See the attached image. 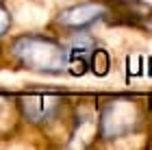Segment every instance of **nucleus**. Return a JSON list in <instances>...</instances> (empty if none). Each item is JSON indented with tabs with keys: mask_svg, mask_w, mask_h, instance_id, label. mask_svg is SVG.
<instances>
[{
	"mask_svg": "<svg viewBox=\"0 0 152 150\" xmlns=\"http://www.w3.org/2000/svg\"><path fill=\"white\" fill-rule=\"evenodd\" d=\"M61 107V98L59 96H44V94H37V96H24L20 98V109H22L24 118H28L31 122H46L54 118L59 113Z\"/></svg>",
	"mask_w": 152,
	"mask_h": 150,
	"instance_id": "nucleus-5",
	"label": "nucleus"
},
{
	"mask_svg": "<svg viewBox=\"0 0 152 150\" xmlns=\"http://www.w3.org/2000/svg\"><path fill=\"white\" fill-rule=\"evenodd\" d=\"M11 13L7 11V7H2L0 4V37H4L7 35V31L11 29Z\"/></svg>",
	"mask_w": 152,
	"mask_h": 150,
	"instance_id": "nucleus-7",
	"label": "nucleus"
},
{
	"mask_svg": "<svg viewBox=\"0 0 152 150\" xmlns=\"http://www.w3.org/2000/svg\"><path fill=\"white\" fill-rule=\"evenodd\" d=\"M107 4L109 15H117L120 22L152 31V4L141 2V0H109Z\"/></svg>",
	"mask_w": 152,
	"mask_h": 150,
	"instance_id": "nucleus-4",
	"label": "nucleus"
},
{
	"mask_svg": "<svg viewBox=\"0 0 152 150\" xmlns=\"http://www.w3.org/2000/svg\"><path fill=\"white\" fill-rule=\"evenodd\" d=\"M109 15V4L104 0H89V2H80V4H72L63 9L57 15V24L63 29H87V26L96 24L98 20H107Z\"/></svg>",
	"mask_w": 152,
	"mask_h": 150,
	"instance_id": "nucleus-3",
	"label": "nucleus"
},
{
	"mask_svg": "<svg viewBox=\"0 0 152 150\" xmlns=\"http://www.w3.org/2000/svg\"><path fill=\"white\" fill-rule=\"evenodd\" d=\"M13 57L33 72L59 74L67 65V48L46 35H22L13 42Z\"/></svg>",
	"mask_w": 152,
	"mask_h": 150,
	"instance_id": "nucleus-1",
	"label": "nucleus"
},
{
	"mask_svg": "<svg viewBox=\"0 0 152 150\" xmlns=\"http://www.w3.org/2000/svg\"><path fill=\"white\" fill-rule=\"evenodd\" d=\"M89 67H91L96 74H100V76H104L109 72V57L102 48H94L91 57H89Z\"/></svg>",
	"mask_w": 152,
	"mask_h": 150,
	"instance_id": "nucleus-6",
	"label": "nucleus"
},
{
	"mask_svg": "<svg viewBox=\"0 0 152 150\" xmlns=\"http://www.w3.org/2000/svg\"><path fill=\"white\" fill-rule=\"evenodd\" d=\"M139 120L133 100L126 98H113L102 107L100 113V135L104 139H115L130 133Z\"/></svg>",
	"mask_w": 152,
	"mask_h": 150,
	"instance_id": "nucleus-2",
	"label": "nucleus"
}]
</instances>
